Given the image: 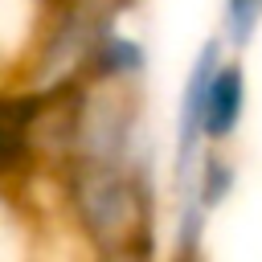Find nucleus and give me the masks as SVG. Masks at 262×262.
<instances>
[{"label":"nucleus","mask_w":262,"mask_h":262,"mask_svg":"<svg viewBox=\"0 0 262 262\" xmlns=\"http://www.w3.org/2000/svg\"><path fill=\"white\" fill-rule=\"evenodd\" d=\"M90 262H164L160 254H111V258H90Z\"/></svg>","instance_id":"2"},{"label":"nucleus","mask_w":262,"mask_h":262,"mask_svg":"<svg viewBox=\"0 0 262 262\" xmlns=\"http://www.w3.org/2000/svg\"><path fill=\"white\" fill-rule=\"evenodd\" d=\"M233 53H246L262 33V0H221L217 29H213Z\"/></svg>","instance_id":"1"}]
</instances>
